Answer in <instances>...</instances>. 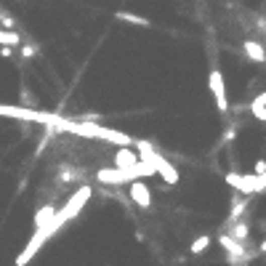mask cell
Wrapping results in <instances>:
<instances>
[{
	"label": "cell",
	"instance_id": "6da1fadb",
	"mask_svg": "<svg viewBox=\"0 0 266 266\" xmlns=\"http://www.w3.org/2000/svg\"><path fill=\"white\" fill-rule=\"evenodd\" d=\"M66 221H70V218L64 216V211H56V216H53V221H51V224H45V226H40V229H35V234L30 237V242L24 245V250L16 255V266H27V263H30V261L35 258V253L40 250L43 245L48 242L51 237L59 232Z\"/></svg>",
	"mask_w": 266,
	"mask_h": 266
},
{
	"label": "cell",
	"instance_id": "7a4b0ae2",
	"mask_svg": "<svg viewBox=\"0 0 266 266\" xmlns=\"http://www.w3.org/2000/svg\"><path fill=\"white\" fill-rule=\"evenodd\" d=\"M226 184L237 189L240 194H255V192H263L266 189V173H250V176L226 173Z\"/></svg>",
	"mask_w": 266,
	"mask_h": 266
},
{
	"label": "cell",
	"instance_id": "3957f363",
	"mask_svg": "<svg viewBox=\"0 0 266 266\" xmlns=\"http://www.w3.org/2000/svg\"><path fill=\"white\" fill-rule=\"evenodd\" d=\"M91 194H93V189H91L88 184H83V186L78 189V192H75V194H72V197L64 203V208H61V211H64V216L72 221V218H75V216H78V213L83 211V208H85V203L91 200Z\"/></svg>",
	"mask_w": 266,
	"mask_h": 266
},
{
	"label": "cell",
	"instance_id": "277c9868",
	"mask_svg": "<svg viewBox=\"0 0 266 266\" xmlns=\"http://www.w3.org/2000/svg\"><path fill=\"white\" fill-rule=\"evenodd\" d=\"M211 91H213V99H216V107L218 112H229V99H226V85H224V75L213 70L211 72Z\"/></svg>",
	"mask_w": 266,
	"mask_h": 266
},
{
	"label": "cell",
	"instance_id": "5b68a950",
	"mask_svg": "<svg viewBox=\"0 0 266 266\" xmlns=\"http://www.w3.org/2000/svg\"><path fill=\"white\" fill-rule=\"evenodd\" d=\"M96 178L101 184H109V186H122V184L130 181L128 170H122V168H101L96 173Z\"/></svg>",
	"mask_w": 266,
	"mask_h": 266
},
{
	"label": "cell",
	"instance_id": "8992f818",
	"mask_svg": "<svg viewBox=\"0 0 266 266\" xmlns=\"http://www.w3.org/2000/svg\"><path fill=\"white\" fill-rule=\"evenodd\" d=\"M128 194H130V200H133L139 208H149V205H152V192H149V186L141 181V178H139V181H130Z\"/></svg>",
	"mask_w": 266,
	"mask_h": 266
},
{
	"label": "cell",
	"instance_id": "52a82bcc",
	"mask_svg": "<svg viewBox=\"0 0 266 266\" xmlns=\"http://www.w3.org/2000/svg\"><path fill=\"white\" fill-rule=\"evenodd\" d=\"M139 152L133 149V147H120L117 149V155H115V168H122V170H128L139 163Z\"/></svg>",
	"mask_w": 266,
	"mask_h": 266
},
{
	"label": "cell",
	"instance_id": "ba28073f",
	"mask_svg": "<svg viewBox=\"0 0 266 266\" xmlns=\"http://www.w3.org/2000/svg\"><path fill=\"white\" fill-rule=\"evenodd\" d=\"M242 48H245V53H248V59H253V61H266V51H263V45L261 43H255V40H245L242 43Z\"/></svg>",
	"mask_w": 266,
	"mask_h": 266
},
{
	"label": "cell",
	"instance_id": "9c48e42d",
	"mask_svg": "<svg viewBox=\"0 0 266 266\" xmlns=\"http://www.w3.org/2000/svg\"><path fill=\"white\" fill-rule=\"evenodd\" d=\"M53 216H56V205H43L40 211L35 213V229H40V226L51 224V221H53Z\"/></svg>",
	"mask_w": 266,
	"mask_h": 266
},
{
	"label": "cell",
	"instance_id": "30bf717a",
	"mask_svg": "<svg viewBox=\"0 0 266 266\" xmlns=\"http://www.w3.org/2000/svg\"><path fill=\"white\" fill-rule=\"evenodd\" d=\"M115 16L120 19V22H125V24H133V27H149V19L139 16V14H130V11H117Z\"/></svg>",
	"mask_w": 266,
	"mask_h": 266
},
{
	"label": "cell",
	"instance_id": "8fae6325",
	"mask_svg": "<svg viewBox=\"0 0 266 266\" xmlns=\"http://www.w3.org/2000/svg\"><path fill=\"white\" fill-rule=\"evenodd\" d=\"M245 208H248V194H245V197H240V200H234V205H232V213H229V224L240 221V216L245 213Z\"/></svg>",
	"mask_w": 266,
	"mask_h": 266
},
{
	"label": "cell",
	"instance_id": "7c38bea8",
	"mask_svg": "<svg viewBox=\"0 0 266 266\" xmlns=\"http://www.w3.org/2000/svg\"><path fill=\"white\" fill-rule=\"evenodd\" d=\"M248 232H250V226L245 221H234L232 224V237L237 242H248Z\"/></svg>",
	"mask_w": 266,
	"mask_h": 266
},
{
	"label": "cell",
	"instance_id": "4fadbf2b",
	"mask_svg": "<svg viewBox=\"0 0 266 266\" xmlns=\"http://www.w3.org/2000/svg\"><path fill=\"white\" fill-rule=\"evenodd\" d=\"M0 45H22V35L14 30H3L0 27Z\"/></svg>",
	"mask_w": 266,
	"mask_h": 266
},
{
	"label": "cell",
	"instance_id": "5bb4252c",
	"mask_svg": "<svg viewBox=\"0 0 266 266\" xmlns=\"http://www.w3.org/2000/svg\"><path fill=\"white\" fill-rule=\"evenodd\" d=\"M208 245H211V234H200L197 240L189 245V253L192 255H197V253H205L208 250Z\"/></svg>",
	"mask_w": 266,
	"mask_h": 266
},
{
	"label": "cell",
	"instance_id": "9a60e30c",
	"mask_svg": "<svg viewBox=\"0 0 266 266\" xmlns=\"http://www.w3.org/2000/svg\"><path fill=\"white\" fill-rule=\"evenodd\" d=\"M0 27H3V30H16V19L11 14H6L3 8H0Z\"/></svg>",
	"mask_w": 266,
	"mask_h": 266
},
{
	"label": "cell",
	"instance_id": "2e32d148",
	"mask_svg": "<svg viewBox=\"0 0 266 266\" xmlns=\"http://www.w3.org/2000/svg\"><path fill=\"white\" fill-rule=\"evenodd\" d=\"M261 107H266V91L261 93V96H255V99H253V104H250V112H253V109H261Z\"/></svg>",
	"mask_w": 266,
	"mask_h": 266
},
{
	"label": "cell",
	"instance_id": "e0dca14e",
	"mask_svg": "<svg viewBox=\"0 0 266 266\" xmlns=\"http://www.w3.org/2000/svg\"><path fill=\"white\" fill-rule=\"evenodd\" d=\"M35 53H37V48H35L32 43H30V45H22V56H24V59H32Z\"/></svg>",
	"mask_w": 266,
	"mask_h": 266
},
{
	"label": "cell",
	"instance_id": "ac0fdd59",
	"mask_svg": "<svg viewBox=\"0 0 266 266\" xmlns=\"http://www.w3.org/2000/svg\"><path fill=\"white\" fill-rule=\"evenodd\" d=\"M0 56H3V59H11V56H14V45H0Z\"/></svg>",
	"mask_w": 266,
	"mask_h": 266
},
{
	"label": "cell",
	"instance_id": "d6986e66",
	"mask_svg": "<svg viewBox=\"0 0 266 266\" xmlns=\"http://www.w3.org/2000/svg\"><path fill=\"white\" fill-rule=\"evenodd\" d=\"M253 115L258 117V120H263V122H266V107H261V109H253Z\"/></svg>",
	"mask_w": 266,
	"mask_h": 266
},
{
	"label": "cell",
	"instance_id": "ffe728a7",
	"mask_svg": "<svg viewBox=\"0 0 266 266\" xmlns=\"http://www.w3.org/2000/svg\"><path fill=\"white\" fill-rule=\"evenodd\" d=\"M255 173H266V163H263V160H258V163H255Z\"/></svg>",
	"mask_w": 266,
	"mask_h": 266
},
{
	"label": "cell",
	"instance_id": "44dd1931",
	"mask_svg": "<svg viewBox=\"0 0 266 266\" xmlns=\"http://www.w3.org/2000/svg\"><path fill=\"white\" fill-rule=\"evenodd\" d=\"M258 253H266V240L261 242V248H258Z\"/></svg>",
	"mask_w": 266,
	"mask_h": 266
}]
</instances>
